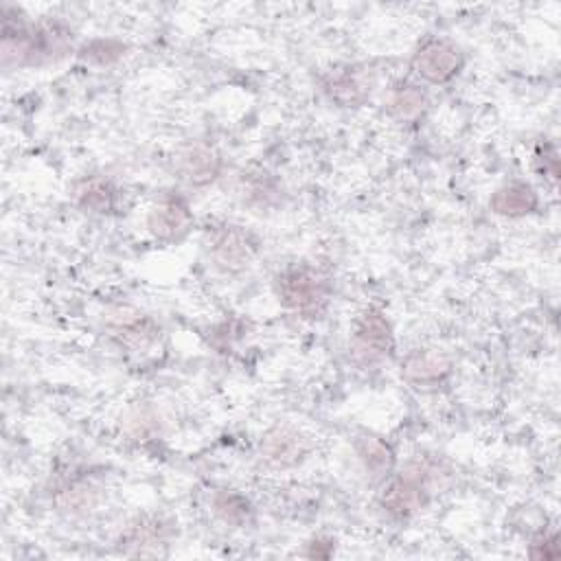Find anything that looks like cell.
Listing matches in <instances>:
<instances>
[{
  "label": "cell",
  "instance_id": "cell-1",
  "mask_svg": "<svg viewBox=\"0 0 561 561\" xmlns=\"http://www.w3.org/2000/svg\"><path fill=\"white\" fill-rule=\"evenodd\" d=\"M73 49V34L67 25L49 21L43 25H27L23 19L5 10L3 19V64L14 67H43L58 62Z\"/></svg>",
  "mask_w": 561,
  "mask_h": 561
},
{
  "label": "cell",
  "instance_id": "cell-2",
  "mask_svg": "<svg viewBox=\"0 0 561 561\" xmlns=\"http://www.w3.org/2000/svg\"><path fill=\"white\" fill-rule=\"evenodd\" d=\"M274 288L278 301L303 319L323 317L332 297L330 280L306 263L286 267L276 276Z\"/></svg>",
  "mask_w": 561,
  "mask_h": 561
},
{
  "label": "cell",
  "instance_id": "cell-3",
  "mask_svg": "<svg viewBox=\"0 0 561 561\" xmlns=\"http://www.w3.org/2000/svg\"><path fill=\"white\" fill-rule=\"evenodd\" d=\"M432 469L428 465L415 463L404 474L391 478L380 493L382 509L393 517H410L421 511L430 498Z\"/></svg>",
  "mask_w": 561,
  "mask_h": 561
},
{
  "label": "cell",
  "instance_id": "cell-4",
  "mask_svg": "<svg viewBox=\"0 0 561 561\" xmlns=\"http://www.w3.org/2000/svg\"><path fill=\"white\" fill-rule=\"evenodd\" d=\"M206 248L215 265L226 272L246 270L256 254L254 237L235 224H219L213 228L208 226Z\"/></svg>",
  "mask_w": 561,
  "mask_h": 561
},
{
  "label": "cell",
  "instance_id": "cell-5",
  "mask_svg": "<svg viewBox=\"0 0 561 561\" xmlns=\"http://www.w3.org/2000/svg\"><path fill=\"white\" fill-rule=\"evenodd\" d=\"M395 349L393 327L384 312L369 308L362 312L354 327L351 354L360 365H378L386 360Z\"/></svg>",
  "mask_w": 561,
  "mask_h": 561
},
{
  "label": "cell",
  "instance_id": "cell-6",
  "mask_svg": "<svg viewBox=\"0 0 561 561\" xmlns=\"http://www.w3.org/2000/svg\"><path fill=\"white\" fill-rule=\"evenodd\" d=\"M413 69L430 84H447L461 73L463 53L450 40L430 38L413 56Z\"/></svg>",
  "mask_w": 561,
  "mask_h": 561
},
{
  "label": "cell",
  "instance_id": "cell-7",
  "mask_svg": "<svg viewBox=\"0 0 561 561\" xmlns=\"http://www.w3.org/2000/svg\"><path fill=\"white\" fill-rule=\"evenodd\" d=\"M259 454L261 461L272 469H293L308 458L310 443L290 426H274L263 434Z\"/></svg>",
  "mask_w": 561,
  "mask_h": 561
},
{
  "label": "cell",
  "instance_id": "cell-8",
  "mask_svg": "<svg viewBox=\"0 0 561 561\" xmlns=\"http://www.w3.org/2000/svg\"><path fill=\"white\" fill-rule=\"evenodd\" d=\"M452 373V362L441 354L432 349H417L406 356L402 365L404 380L419 389V391H434L441 389Z\"/></svg>",
  "mask_w": 561,
  "mask_h": 561
},
{
  "label": "cell",
  "instance_id": "cell-9",
  "mask_svg": "<svg viewBox=\"0 0 561 561\" xmlns=\"http://www.w3.org/2000/svg\"><path fill=\"white\" fill-rule=\"evenodd\" d=\"M193 224V215L189 204L178 198H163L147 215L150 232L160 241H178L182 239Z\"/></svg>",
  "mask_w": 561,
  "mask_h": 561
},
{
  "label": "cell",
  "instance_id": "cell-10",
  "mask_svg": "<svg viewBox=\"0 0 561 561\" xmlns=\"http://www.w3.org/2000/svg\"><path fill=\"white\" fill-rule=\"evenodd\" d=\"M323 91L341 108H360L371 97V84L358 67H345L323 77Z\"/></svg>",
  "mask_w": 561,
  "mask_h": 561
},
{
  "label": "cell",
  "instance_id": "cell-11",
  "mask_svg": "<svg viewBox=\"0 0 561 561\" xmlns=\"http://www.w3.org/2000/svg\"><path fill=\"white\" fill-rule=\"evenodd\" d=\"M178 171L191 187H206L217 180L222 171V156L215 147L204 143L187 145L178 154Z\"/></svg>",
  "mask_w": 561,
  "mask_h": 561
},
{
  "label": "cell",
  "instance_id": "cell-12",
  "mask_svg": "<svg viewBox=\"0 0 561 561\" xmlns=\"http://www.w3.org/2000/svg\"><path fill=\"white\" fill-rule=\"evenodd\" d=\"M428 106L430 102L426 91L410 82L395 84L386 95V112L391 115V119L404 126L419 123L428 112Z\"/></svg>",
  "mask_w": 561,
  "mask_h": 561
},
{
  "label": "cell",
  "instance_id": "cell-13",
  "mask_svg": "<svg viewBox=\"0 0 561 561\" xmlns=\"http://www.w3.org/2000/svg\"><path fill=\"white\" fill-rule=\"evenodd\" d=\"M489 206L496 215H502V217H524V215H530L537 211L539 206V198L535 193V189L526 182H511V184H504L500 187L491 200H489Z\"/></svg>",
  "mask_w": 561,
  "mask_h": 561
},
{
  "label": "cell",
  "instance_id": "cell-14",
  "mask_svg": "<svg viewBox=\"0 0 561 561\" xmlns=\"http://www.w3.org/2000/svg\"><path fill=\"white\" fill-rule=\"evenodd\" d=\"M75 200L80 208L95 215H108L117 208L119 189L106 178H86L75 189Z\"/></svg>",
  "mask_w": 561,
  "mask_h": 561
},
{
  "label": "cell",
  "instance_id": "cell-15",
  "mask_svg": "<svg viewBox=\"0 0 561 561\" xmlns=\"http://www.w3.org/2000/svg\"><path fill=\"white\" fill-rule=\"evenodd\" d=\"M356 450H358V458L362 461V465L371 474V478L382 480L393 472L395 452L384 439L373 437V434H365V437L358 439Z\"/></svg>",
  "mask_w": 561,
  "mask_h": 561
},
{
  "label": "cell",
  "instance_id": "cell-16",
  "mask_svg": "<svg viewBox=\"0 0 561 561\" xmlns=\"http://www.w3.org/2000/svg\"><path fill=\"white\" fill-rule=\"evenodd\" d=\"M167 537V526L160 520L152 517H139L128 524V528L121 533V546L128 552L145 554L147 548L160 546Z\"/></svg>",
  "mask_w": 561,
  "mask_h": 561
},
{
  "label": "cell",
  "instance_id": "cell-17",
  "mask_svg": "<svg viewBox=\"0 0 561 561\" xmlns=\"http://www.w3.org/2000/svg\"><path fill=\"white\" fill-rule=\"evenodd\" d=\"M213 513L222 520V522H226V524H230V526H243V524H248L250 522V517H252V506H250V502L241 496V493H237V491H230V489H224V491H217L215 496H213Z\"/></svg>",
  "mask_w": 561,
  "mask_h": 561
},
{
  "label": "cell",
  "instance_id": "cell-18",
  "mask_svg": "<svg viewBox=\"0 0 561 561\" xmlns=\"http://www.w3.org/2000/svg\"><path fill=\"white\" fill-rule=\"evenodd\" d=\"M108 323L112 325L115 334H121L126 341H143L154 334L152 323L143 314L130 312V310H119L108 314Z\"/></svg>",
  "mask_w": 561,
  "mask_h": 561
},
{
  "label": "cell",
  "instance_id": "cell-19",
  "mask_svg": "<svg viewBox=\"0 0 561 561\" xmlns=\"http://www.w3.org/2000/svg\"><path fill=\"white\" fill-rule=\"evenodd\" d=\"M95 502H97V489L84 482H73L64 487L56 498V504L60 506V511H67V513L88 511L95 506Z\"/></svg>",
  "mask_w": 561,
  "mask_h": 561
},
{
  "label": "cell",
  "instance_id": "cell-20",
  "mask_svg": "<svg viewBox=\"0 0 561 561\" xmlns=\"http://www.w3.org/2000/svg\"><path fill=\"white\" fill-rule=\"evenodd\" d=\"M126 47L121 43L115 40H95L91 45L84 47L82 58L91 60V62H99V64H110L115 60H119L123 56Z\"/></svg>",
  "mask_w": 561,
  "mask_h": 561
},
{
  "label": "cell",
  "instance_id": "cell-21",
  "mask_svg": "<svg viewBox=\"0 0 561 561\" xmlns=\"http://www.w3.org/2000/svg\"><path fill=\"white\" fill-rule=\"evenodd\" d=\"M128 428L136 439H150L158 432V419L150 408H139L128 417Z\"/></svg>",
  "mask_w": 561,
  "mask_h": 561
},
{
  "label": "cell",
  "instance_id": "cell-22",
  "mask_svg": "<svg viewBox=\"0 0 561 561\" xmlns=\"http://www.w3.org/2000/svg\"><path fill=\"white\" fill-rule=\"evenodd\" d=\"M559 554V546H557V535H541L539 539L533 541L530 546V557L535 559H552Z\"/></svg>",
  "mask_w": 561,
  "mask_h": 561
}]
</instances>
